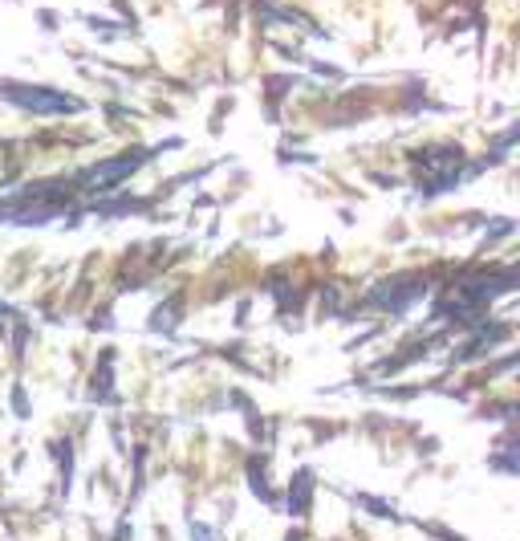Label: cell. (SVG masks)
<instances>
[{
	"label": "cell",
	"instance_id": "cell-1",
	"mask_svg": "<svg viewBox=\"0 0 520 541\" xmlns=\"http://www.w3.org/2000/svg\"><path fill=\"white\" fill-rule=\"evenodd\" d=\"M13 98L21 102V107L37 110V115H70L78 102L73 98H61V94H45V90H13Z\"/></svg>",
	"mask_w": 520,
	"mask_h": 541
}]
</instances>
